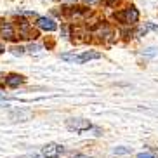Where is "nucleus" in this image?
Listing matches in <instances>:
<instances>
[{"label": "nucleus", "instance_id": "f257e3e1", "mask_svg": "<svg viewBox=\"0 0 158 158\" xmlns=\"http://www.w3.org/2000/svg\"><path fill=\"white\" fill-rule=\"evenodd\" d=\"M66 129L71 130V132H77V134H82L85 130L92 129V123L85 118H68L66 120Z\"/></svg>", "mask_w": 158, "mask_h": 158}, {"label": "nucleus", "instance_id": "f03ea898", "mask_svg": "<svg viewBox=\"0 0 158 158\" xmlns=\"http://www.w3.org/2000/svg\"><path fill=\"white\" fill-rule=\"evenodd\" d=\"M63 153H64V148L56 143H49L42 148V156H45V158H57Z\"/></svg>", "mask_w": 158, "mask_h": 158}, {"label": "nucleus", "instance_id": "7ed1b4c3", "mask_svg": "<svg viewBox=\"0 0 158 158\" xmlns=\"http://www.w3.org/2000/svg\"><path fill=\"white\" fill-rule=\"evenodd\" d=\"M37 26L42 28V30H45V31H54V30L57 28L56 21L51 19V18H38L37 19Z\"/></svg>", "mask_w": 158, "mask_h": 158}, {"label": "nucleus", "instance_id": "20e7f679", "mask_svg": "<svg viewBox=\"0 0 158 158\" xmlns=\"http://www.w3.org/2000/svg\"><path fill=\"white\" fill-rule=\"evenodd\" d=\"M118 18H122L125 23H137V19H139V12H137V9H134V7H129V9H125V12L120 14Z\"/></svg>", "mask_w": 158, "mask_h": 158}, {"label": "nucleus", "instance_id": "39448f33", "mask_svg": "<svg viewBox=\"0 0 158 158\" xmlns=\"http://www.w3.org/2000/svg\"><path fill=\"white\" fill-rule=\"evenodd\" d=\"M101 57V54L99 52H84V54H80V56H77V59H75V63H87V61L90 59H99Z\"/></svg>", "mask_w": 158, "mask_h": 158}, {"label": "nucleus", "instance_id": "423d86ee", "mask_svg": "<svg viewBox=\"0 0 158 158\" xmlns=\"http://www.w3.org/2000/svg\"><path fill=\"white\" fill-rule=\"evenodd\" d=\"M23 82H24V78L21 75H9V77L5 78V84L9 85V87H18V85H21Z\"/></svg>", "mask_w": 158, "mask_h": 158}, {"label": "nucleus", "instance_id": "0eeeda50", "mask_svg": "<svg viewBox=\"0 0 158 158\" xmlns=\"http://www.w3.org/2000/svg\"><path fill=\"white\" fill-rule=\"evenodd\" d=\"M0 33H2V37L5 40H14V30H12L10 24H2L0 26Z\"/></svg>", "mask_w": 158, "mask_h": 158}, {"label": "nucleus", "instance_id": "6e6552de", "mask_svg": "<svg viewBox=\"0 0 158 158\" xmlns=\"http://www.w3.org/2000/svg\"><path fill=\"white\" fill-rule=\"evenodd\" d=\"M113 153L115 155H127V153H130V148H123V146H122V148H115Z\"/></svg>", "mask_w": 158, "mask_h": 158}, {"label": "nucleus", "instance_id": "1a4fd4ad", "mask_svg": "<svg viewBox=\"0 0 158 158\" xmlns=\"http://www.w3.org/2000/svg\"><path fill=\"white\" fill-rule=\"evenodd\" d=\"M137 158H155V155L153 153H139Z\"/></svg>", "mask_w": 158, "mask_h": 158}, {"label": "nucleus", "instance_id": "9d476101", "mask_svg": "<svg viewBox=\"0 0 158 158\" xmlns=\"http://www.w3.org/2000/svg\"><path fill=\"white\" fill-rule=\"evenodd\" d=\"M14 52H16V54H23V52H24V47H14Z\"/></svg>", "mask_w": 158, "mask_h": 158}, {"label": "nucleus", "instance_id": "9b49d317", "mask_svg": "<svg viewBox=\"0 0 158 158\" xmlns=\"http://www.w3.org/2000/svg\"><path fill=\"white\" fill-rule=\"evenodd\" d=\"M38 49H40V47H38V45H37V44H35V45H33V44H31V45H30V51H31V52H35V51H38Z\"/></svg>", "mask_w": 158, "mask_h": 158}, {"label": "nucleus", "instance_id": "f8f14e48", "mask_svg": "<svg viewBox=\"0 0 158 158\" xmlns=\"http://www.w3.org/2000/svg\"><path fill=\"white\" fill-rule=\"evenodd\" d=\"M146 54H149V56H153V54H155V49H153V47H149L148 51H146Z\"/></svg>", "mask_w": 158, "mask_h": 158}, {"label": "nucleus", "instance_id": "ddd939ff", "mask_svg": "<svg viewBox=\"0 0 158 158\" xmlns=\"http://www.w3.org/2000/svg\"><path fill=\"white\" fill-rule=\"evenodd\" d=\"M84 2H87V4H94V2H98V0H84Z\"/></svg>", "mask_w": 158, "mask_h": 158}, {"label": "nucleus", "instance_id": "4468645a", "mask_svg": "<svg viewBox=\"0 0 158 158\" xmlns=\"http://www.w3.org/2000/svg\"><path fill=\"white\" fill-rule=\"evenodd\" d=\"M2 51H4V47H2V45H0V52H2Z\"/></svg>", "mask_w": 158, "mask_h": 158}, {"label": "nucleus", "instance_id": "2eb2a0df", "mask_svg": "<svg viewBox=\"0 0 158 158\" xmlns=\"http://www.w3.org/2000/svg\"><path fill=\"white\" fill-rule=\"evenodd\" d=\"M68 2H75V0H68Z\"/></svg>", "mask_w": 158, "mask_h": 158}]
</instances>
